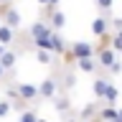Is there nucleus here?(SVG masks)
I'll return each mask as SVG.
<instances>
[{"label": "nucleus", "mask_w": 122, "mask_h": 122, "mask_svg": "<svg viewBox=\"0 0 122 122\" xmlns=\"http://www.w3.org/2000/svg\"><path fill=\"white\" fill-rule=\"evenodd\" d=\"M15 94H18V99L33 102V99H38V86L36 84H28V81H20L18 86H15Z\"/></svg>", "instance_id": "39448f33"}, {"label": "nucleus", "mask_w": 122, "mask_h": 122, "mask_svg": "<svg viewBox=\"0 0 122 122\" xmlns=\"http://www.w3.org/2000/svg\"><path fill=\"white\" fill-rule=\"evenodd\" d=\"M8 3H10V0H0V5H8Z\"/></svg>", "instance_id": "cd10ccee"}, {"label": "nucleus", "mask_w": 122, "mask_h": 122, "mask_svg": "<svg viewBox=\"0 0 122 122\" xmlns=\"http://www.w3.org/2000/svg\"><path fill=\"white\" fill-rule=\"evenodd\" d=\"M15 41V28L13 25H8V23H0V43L10 46Z\"/></svg>", "instance_id": "f8f14e48"}, {"label": "nucleus", "mask_w": 122, "mask_h": 122, "mask_svg": "<svg viewBox=\"0 0 122 122\" xmlns=\"http://www.w3.org/2000/svg\"><path fill=\"white\" fill-rule=\"evenodd\" d=\"M76 69L84 74H97L102 69V64L97 61V56H84V59H76Z\"/></svg>", "instance_id": "423d86ee"}, {"label": "nucleus", "mask_w": 122, "mask_h": 122, "mask_svg": "<svg viewBox=\"0 0 122 122\" xmlns=\"http://www.w3.org/2000/svg\"><path fill=\"white\" fill-rule=\"evenodd\" d=\"M117 99H120V89H117V86L112 84V86L107 89V97H104V102H107V104H114Z\"/></svg>", "instance_id": "f3484780"}, {"label": "nucleus", "mask_w": 122, "mask_h": 122, "mask_svg": "<svg viewBox=\"0 0 122 122\" xmlns=\"http://www.w3.org/2000/svg\"><path fill=\"white\" fill-rule=\"evenodd\" d=\"M102 120H120V109H112V107H99V114Z\"/></svg>", "instance_id": "4468645a"}, {"label": "nucleus", "mask_w": 122, "mask_h": 122, "mask_svg": "<svg viewBox=\"0 0 122 122\" xmlns=\"http://www.w3.org/2000/svg\"><path fill=\"white\" fill-rule=\"evenodd\" d=\"M107 71H109V74H122V61H114V64L107 69Z\"/></svg>", "instance_id": "412c9836"}, {"label": "nucleus", "mask_w": 122, "mask_h": 122, "mask_svg": "<svg viewBox=\"0 0 122 122\" xmlns=\"http://www.w3.org/2000/svg\"><path fill=\"white\" fill-rule=\"evenodd\" d=\"M18 117H20V120H25V122H30V120H36L38 114H36V112H30V109H25V112H20Z\"/></svg>", "instance_id": "aec40b11"}, {"label": "nucleus", "mask_w": 122, "mask_h": 122, "mask_svg": "<svg viewBox=\"0 0 122 122\" xmlns=\"http://www.w3.org/2000/svg\"><path fill=\"white\" fill-rule=\"evenodd\" d=\"M5 51H8V46H5V43H0V56H3Z\"/></svg>", "instance_id": "393cba45"}, {"label": "nucleus", "mask_w": 122, "mask_h": 122, "mask_svg": "<svg viewBox=\"0 0 122 122\" xmlns=\"http://www.w3.org/2000/svg\"><path fill=\"white\" fill-rule=\"evenodd\" d=\"M48 48L53 53H66V38L61 36L59 30H53L51 36H48Z\"/></svg>", "instance_id": "1a4fd4ad"}, {"label": "nucleus", "mask_w": 122, "mask_h": 122, "mask_svg": "<svg viewBox=\"0 0 122 122\" xmlns=\"http://www.w3.org/2000/svg\"><path fill=\"white\" fill-rule=\"evenodd\" d=\"M94 114H99V107H94V104H89V107L81 109V117H94Z\"/></svg>", "instance_id": "a211bd4d"}, {"label": "nucleus", "mask_w": 122, "mask_h": 122, "mask_svg": "<svg viewBox=\"0 0 122 122\" xmlns=\"http://www.w3.org/2000/svg\"><path fill=\"white\" fill-rule=\"evenodd\" d=\"M109 86H112V81H109L107 76H97L94 84H92V92H94V97H99V102H104L107 89H109Z\"/></svg>", "instance_id": "6e6552de"}, {"label": "nucleus", "mask_w": 122, "mask_h": 122, "mask_svg": "<svg viewBox=\"0 0 122 122\" xmlns=\"http://www.w3.org/2000/svg\"><path fill=\"white\" fill-rule=\"evenodd\" d=\"M64 86H66V89H71V86H74V74H69L66 79H64Z\"/></svg>", "instance_id": "5701e85b"}, {"label": "nucleus", "mask_w": 122, "mask_h": 122, "mask_svg": "<svg viewBox=\"0 0 122 122\" xmlns=\"http://www.w3.org/2000/svg\"><path fill=\"white\" fill-rule=\"evenodd\" d=\"M56 89H59L56 76H48V79H43V81L38 84V97L41 99H53L56 97Z\"/></svg>", "instance_id": "f03ea898"}, {"label": "nucleus", "mask_w": 122, "mask_h": 122, "mask_svg": "<svg viewBox=\"0 0 122 122\" xmlns=\"http://www.w3.org/2000/svg\"><path fill=\"white\" fill-rule=\"evenodd\" d=\"M109 28H112V23H109V18H104V15H97V18L92 20V33H94V36H104V33H109Z\"/></svg>", "instance_id": "9d476101"}, {"label": "nucleus", "mask_w": 122, "mask_h": 122, "mask_svg": "<svg viewBox=\"0 0 122 122\" xmlns=\"http://www.w3.org/2000/svg\"><path fill=\"white\" fill-rule=\"evenodd\" d=\"M18 53H20V51H15V48L8 46V51L0 56V64L5 66V71H13V69H15V64H18Z\"/></svg>", "instance_id": "9b49d317"}, {"label": "nucleus", "mask_w": 122, "mask_h": 122, "mask_svg": "<svg viewBox=\"0 0 122 122\" xmlns=\"http://www.w3.org/2000/svg\"><path fill=\"white\" fill-rule=\"evenodd\" d=\"M51 33H53V28H51V23H46V18L43 20H36L30 25V41H36V38H48Z\"/></svg>", "instance_id": "0eeeda50"}, {"label": "nucleus", "mask_w": 122, "mask_h": 122, "mask_svg": "<svg viewBox=\"0 0 122 122\" xmlns=\"http://www.w3.org/2000/svg\"><path fill=\"white\" fill-rule=\"evenodd\" d=\"M109 23H112L114 30H122V18H109Z\"/></svg>", "instance_id": "4be33fe9"}, {"label": "nucleus", "mask_w": 122, "mask_h": 122, "mask_svg": "<svg viewBox=\"0 0 122 122\" xmlns=\"http://www.w3.org/2000/svg\"><path fill=\"white\" fill-rule=\"evenodd\" d=\"M97 61L102 64V69H109L117 61V51L112 46H102V48H97Z\"/></svg>", "instance_id": "20e7f679"}, {"label": "nucleus", "mask_w": 122, "mask_h": 122, "mask_svg": "<svg viewBox=\"0 0 122 122\" xmlns=\"http://www.w3.org/2000/svg\"><path fill=\"white\" fill-rule=\"evenodd\" d=\"M5 74H8V71H5V66L0 64V79H5Z\"/></svg>", "instance_id": "b1692460"}, {"label": "nucleus", "mask_w": 122, "mask_h": 122, "mask_svg": "<svg viewBox=\"0 0 122 122\" xmlns=\"http://www.w3.org/2000/svg\"><path fill=\"white\" fill-rule=\"evenodd\" d=\"M36 3L38 5H48V0H36Z\"/></svg>", "instance_id": "bb28decb"}, {"label": "nucleus", "mask_w": 122, "mask_h": 122, "mask_svg": "<svg viewBox=\"0 0 122 122\" xmlns=\"http://www.w3.org/2000/svg\"><path fill=\"white\" fill-rule=\"evenodd\" d=\"M120 120H122V107H120Z\"/></svg>", "instance_id": "c85d7f7f"}, {"label": "nucleus", "mask_w": 122, "mask_h": 122, "mask_svg": "<svg viewBox=\"0 0 122 122\" xmlns=\"http://www.w3.org/2000/svg\"><path fill=\"white\" fill-rule=\"evenodd\" d=\"M94 3L99 5V10H102V13H107V10L112 8V3H114V0H94Z\"/></svg>", "instance_id": "6ab92c4d"}, {"label": "nucleus", "mask_w": 122, "mask_h": 122, "mask_svg": "<svg viewBox=\"0 0 122 122\" xmlns=\"http://www.w3.org/2000/svg\"><path fill=\"white\" fill-rule=\"evenodd\" d=\"M0 20L8 23V25H13V28L18 30V28L23 25V15H20L18 8H13L10 3H8V5H0Z\"/></svg>", "instance_id": "f257e3e1"}, {"label": "nucleus", "mask_w": 122, "mask_h": 122, "mask_svg": "<svg viewBox=\"0 0 122 122\" xmlns=\"http://www.w3.org/2000/svg\"><path fill=\"white\" fill-rule=\"evenodd\" d=\"M48 5H53V8H59V0H48Z\"/></svg>", "instance_id": "a878e982"}, {"label": "nucleus", "mask_w": 122, "mask_h": 122, "mask_svg": "<svg viewBox=\"0 0 122 122\" xmlns=\"http://www.w3.org/2000/svg\"><path fill=\"white\" fill-rule=\"evenodd\" d=\"M51 48H36V59H38V64H43V66H48L53 61V56H51Z\"/></svg>", "instance_id": "ddd939ff"}, {"label": "nucleus", "mask_w": 122, "mask_h": 122, "mask_svg": "<svg viewBox=\"0 0 122 122\" xmlns=\"http://www.w3.org/2000/svg\"><path fill=\"white\" fill-rule=\"evenodd\" d=\"M84 56H97V48L92 43H86V41H76V43H71V59H84Z\"/></svg>", "instance_id": "7ed1b4c3"}, {"label": "nucleus", "mask_w": 122, "mask_h": 122, "mask_svg": "<svg viewBox=\"0 0 122 122\" xmlns=\"http://www.w3.org/2000/svg\"><path fill=\"white\" fill-rule=\"evenodd\" d=\"M53 107H56V112H69L71 102H69V97H53Z\"/></svg>", "instance_id": "2eb2a0df"}, {"label": "nucleus", "mask_w": 122, "mask_h": 122, "mask_svg": "<svg viewBox=\"0 0 122 122\" xmlns=\"http://www.w3.org/2000/svg\"><path fill=\"white\" fill-rule=\"evenodd\" d=\"M13 99H0V117H8V114L13 112Z\"/></svg>", "instance_id": "dca6fc26"}]
</instances>
